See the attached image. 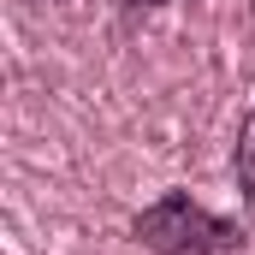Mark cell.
Returning <instances> with one entry per match:
<instances>
[{
  "label": "cell",
  "mask_w": 255,
  "mask_h": 255,
  "mask_svg": "<svg viewBox=\"0 0 255 255\" xmlns=\"http://www.w3.org/2000/svg\"><path fill=\"white\" fill-rule=\"evenodd\" d=\"M130 238L154 255H232V250H244V226L214 214V208H202L190 190L154 196L130 220Z\"/></svg>",
  "instance_id": "cell-1"
},
{
  "label": "cell",
  "mask_w": 255,
  "mask_h": 255,
  "mask_svg": "<svg viewBox=\"0 0 255 255\" xmlns=\"http://www.w3.org/2000/svg\"><path fill=\"white\" fill-rule=\"evenodd\" d=\"M232 166H238V190H244V202L255 208V107L244 113V125H238V148H232Z\"/></svg>",
  "instance_id": "cell-2"
},
{
  "label": "cell",
  "mask_w": 255,
  "mask_h": 255,
  "mask_svg": "<svg viewBox=\"0 0 255 255\" xmlns=\"http://www.w3.org/2000/svg\"><path fill=\"white\" fill-rule=\"evenodd\" d=\"M125 6H130V12H136V6H172V0H125Z\"/></svg>",
  "instance_id": "cell-3"
}]
</instances>
